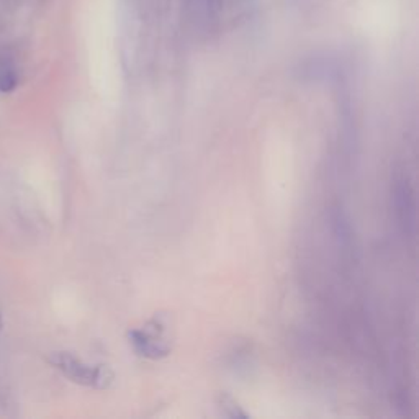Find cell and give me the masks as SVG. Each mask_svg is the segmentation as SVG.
Here are the masks:
<instances>
[{"label":"cell","mask_w":419,"mask_h":419,"mask_svg":"<svg viewBox=\"0 0 419 419\" xmlns=\"http://www.w3.org/2000/svg\"><path fill=\"white\" fill-rule=\"evenodd\" d=\"M47 362L58 369L59 372L82 387L109 388L114 382V372L107 365H90L69 352H53L47 357Z\"/></svg>","instance_id":"6da1fadb"},{"label":"cell","mask_w":419,"mask_h":419,"mask_svg":"<svg viewBox=\"0 0 419 419\" xmlns=\"http://www.w3.org/2000/svg\"><path fill=\"white\" fill-rule=\"evenodd\" d=\"M129 343L142 357L162 358L171 352V344L166 339V323L155 316L142 330H131L128 332Z\"/></svg>","instance_id":"7a4b0ae2"},{"label":"cell","mask_w":419,"mask_h":419,"mask_svg":"<svg viewBox=\"0 0 419 419\" xmlns=\"http://www.w3.org/2000/svg\"><path fill=\"white\" fill-rule=\"evenodd\" d=\"M205 2H206V6H208V8H211V10H219L223 0H205Z\"/></svg>","instance_id":"5b68a950"},{"label":"cell","mask_w":419,"mask_h":419,"mask_svg":"<svg viewBox=\"0 0 419 419\" xmlns=\"http://www.w3.org/2000/svg\"><path fill=\"white\" fill-rule=\"evenodd\" d=\"M19 85V74L10 63H0V92L8 94L17 89Z\"/></svg>","instance_id":"3957f363"},{"label":"cell","mask_w":419,"mask_h":419,"mask_svg":"<svg viewBox=\"0 0 419 419\" xmlns=\"http://www.w3.org/2000/svg\"><path fill=\"white\" fill-rule=\"evenodd\" d=\"M218 405H219V408H222L223 413L226 411V409H231L230 418H246V413L241 411V408L237 406L236 401L233 400L230 395H226V393H222V395H219Z\"/></svg>","instance_id":"277c9868"},{"label":"cell","mask_w":419,"mask_h":419,"mask_svg":"<svg viewBox=\"0 0 419 419\" xmlns=\"http://www.w3.org/2000/svg\"><path fill=\"white\" fill-rule=\"evenodd\" d=\"M0 330H2V316H0Z\"/></svg>","instance_id":"8992f818"}]
</instances>
